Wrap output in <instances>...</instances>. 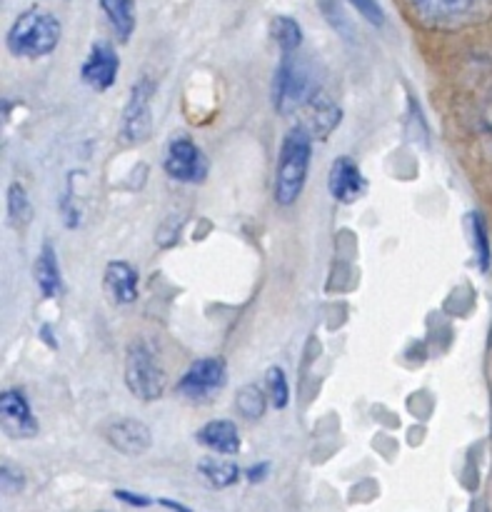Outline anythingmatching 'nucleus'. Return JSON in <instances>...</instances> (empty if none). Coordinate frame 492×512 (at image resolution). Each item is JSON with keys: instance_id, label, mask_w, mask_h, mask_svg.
I'll use <instances>...</instances> for the list:
<instances>
[{"instance_id": "nucleus-1", "label": "nucleus", "mask_w": 492, "mask_h": 512, "mask_svg": "<svg viewBox=\"0 0 492 512\" xmlns=\"http://www.w3.org/2000/svg\"><path fill=\"white\" fill-rule=\"evenodd\" d=\"M60 38H63L60 20L50 10L33 5V8L23 10L13 20L5 43H8V50L15 58L38 60L53 53L58 48Z\"/></svg>"}, {"instance_id": "nucleus-2", "label": "nucleus", "mask_w": 492, "mask_h": 512, "mask_svg": "<svg viewBox=\"0 0 492 512\" xmlns=\"http://www.w3.org/2000/svg\"><path fill=\"white\" fill-rule=\"evenodd\" d=\"M320 80L315 75L313 63L303 55L288 53L280 58L273 78V105L280 115L303 113L305 105L320 93Z\"/></svg>"}, {"instance_id": "nucleus-3", "label": "nucleus", "mask_w": 492, "mask_h": 512, "mask_svg": "<svg viewBox=\"0 0 492 512\" xmlns=\"http://www.w3.org/2000/svg\"><path fill=\"white\" fill-rule=\"evenodd\" d=\"M415 20L433 30H465L488 23L492 0H403Z\"/></svg>"}, {"instance_id": "nucleus-4", "label": "nucleus", "mask_w": 492, "mask_h": 512, "mask_svg": "<svg viewBox=\"0 0 492 512\" xmlns=\"http://www.w3.org/2000/svg\"><path fill=\"white\" fill-rule=\"evenodd\" d=\"M313 138L300 125L288 130L278 155V173H275V200L280 205H293L300 198L308 180Z\"/></svg>"}, {"instance_id": "nucleus-5", "label": "nucleus", "mask_w": 492, "mask_h": 512, "mask_svg": "<svg viewBox=\"0 0 492 512\" xmlns=\"http://www.w3.org/2000/svg\"><path fill=\"white\" fill-rule=\"evenodd\" d=\"M125 385L143 403L163 398L165 370L145 340H135L125 350Z\"/></svg>"}, {"instance_id": "nucleus-6", "label": "nucleus", "mask_w": 492, "mask_h": 512, "mask_svg": "<svg viewBox=\"0 0 492 512\" xmlns=\"http://www.w3.org/2000/svg\"><path fill=\"white\" fill-rule=\"evenodd\" d=\"M163 168L178 183H203L208 175V158L188 135H175L165 153Z\"/></svg>"}, {"instance_id": "nucleus-7", "label": "nucleus", "mask_w": 492, "mask_h": 512, "mask_svg": "<svg viewBox=\"0 0 492 512\" xmlns=\"http://www.w3.org/2000/svg\"><path fill=\"white\" fill-rule=\"evenodd\" d=\"M153 93L155 85L150 78H140L130 90V100L123 110V138L128 143L140 145L153 133V108H150Z\"/></svg>"}, {"instance_id": "nucleus-8", "label": "nucleus", "mask_w": 492, "mask_h": 512, "mask_svg": "<svg viewBox=\"0 0 492 512\" xmlns=\"http://www.w3.org/2000/svg\"><path fill=\"white\" fill-rule=\"evenodd\" d=\"M228 380V370L220 358H200L190 365L178 383V393L188 400H208L220 393Z\"/></svg>"}, {"instance_id": "nucleus-9", "label": "nucleus", "mask_w": 492, "mask_h": 512, "mask_svg": "<svg viewBox=\"0 0 492 512\" xmlns=\"http://www.w3.org/2000/svg\"><path fill=\"white\" fill-rule=\"evenodd\" d=\"M0 423L8 438L30 440L38 435V420L20 390H5L0 398Z\"/></svg>"}, {"instance_id": "nucleus-10", "label": "nucleus", "mask_w": 492, "mask_h": 512, "mask_svg": "<svg viewBox=\"0 0 492 512\" xmlns=\"http://www.w3.org/2000/svg\"><path fill=\"white\" fill-rule=\"evenodd\" d=\"M120 70V58L115 53V48L110 43H93L88 58H85L83 68H80V78L85 85H90L93 90L103 93V90L113 88V83L118 80Z\"/></svg>"}, {"instance_id": "nucleus-11", "label": "nucleus", "mask_w": 492, "mask_h": 512, "mask_svg": "<svg viewBox=\"0 0 492 512\" xmlns=\"http://www.w3.org/2000/svg\"><path fill=\"white\" fill-rule=\"evenodd\" d=\"M340 120H343L340 105L325 90H320L300 113V128L313 140H328L330 133L340 125Z\"/></svg>"}, {"instance_id": "nucleus-12", "label": "nucleus", "mask_w": 492, "mask_h": 512, "mask_svg": "<svg viewBox=\"0 0 492 512\" xmlns=\"http://www.w3.org/2000/svg\"><path fill=\"white\" fill-rule=\"evenodd\" d=\"M328 190L330 195H333V200H338V203L343 205H353L363 198L365 190H368V183H365L358 165H355L348 155H340V158H335L333 165H330Z\"/></svg>"}, {"instance_id": "nucleus-13", "label": "nucleus", "mask_w": 492, "mask_h": 512, "mask_svg": "<svg viewBox=\"0 0 492 512\" xmlns=\"http://www.w3.org/2000/svg\"><path fill=\"white\" fill-rule=\"evenodd\" d=\"M105 440L118 450L120 455H128V458H138V455L148 453L150 445H153V433L145 423L140 420H115L108 430H105Z\"/></svg>"}, {"instance_id": "nucleus-14", "label": "nucleus", "mask_w": 492, "mask_h": 512, "mask_svg": "<svg viewBox=\"0 0 492 512\" xmlns=\"http://www.w3.org/2000/svg\"><path fill=\"white\" fill-rule=\"evenodd\" d=\"M105 293L113 303L128 305L138 298V273H135L133 265L123 263V260H115V263H108L105 268Z\"/></svg>"}, {"instance_id": "nucleus-15", "label": "nucleus", "mask_w": 492, "mask_h": 512, "mask_svg": "<svg viewBox=\"0 0 492 512\" xmlns=\"http://www.w3.org/2000/svg\"><path fill=\"white\" fill-rule=\"evenodd\" d=\"M203 448L213 450L215 455H238L240 453V433L233 420H213L203 425L195 435Z\"/></svg>"}, {"instance_id": "nucleus-16", "label": "nucleus", "mask_w": 492, "mask_h": 512, "mask_svg": "<svg viewBox=\"0 0 492 512\" xmlns=\"http://www.w3.org/2000/svg\"><path fill=\"white\" fill-rule=\"evenodd\" d=\"M35 283H38V290L43 298L53 300L63 295V275H60L58 255H55L53 245L45 243L40 248L38 260H35Z\"/></svg>"}, {"instance_id": "nucleus-17", "label": "nucleus", "mask_w": 492, "mask_h": 512, "mask_svg": "<svg viewBox=\"0 0 492 512\" xmlns=\"http://www.w3.org/2000/svg\"><path fill=\"white\" fill-rule=\"evenodd\" d=\"M98 3L120 43H128L138 25V10H135L138 0H98Z\"/></svg>"}, {"instance_id": "nucleus-18", "label": "nucleus", "mask_w": 492, "mask_h": 512, "mask_svg": "<svg viewBox=\"0 0 492 512\" xmlns=\"http://www.w3.org/2000/svg\"><path fill=\"white\" fill-rule=\"evenodd\" d=\"M270 38L280 48V55H288L298 53L303 48L305 33L295 18H290V15H275L270 20Z\"/></svg>"}, {"instance_id": "nucleus-19", "label": "nucleus", "mask_w": 492, "mask_h": 512, "mask_svg": "<svg viewBox=\"0 0 492 512\" xmlns=\"http://www.w3.org/2000/svg\"><path fill=\"white\" fill-rule=\"evenodd\" d=\"M198 473L203 475L205 483L215 490L230 488V485L238 483V478H240L238 465L230 463V460H223V458H203L198 463Z\"/></svg>"}, {"instance_id": "nucleus-20", "label": "nucleus", "mask_w": 492, "mask_h": 512, "mask_svg": "<svg viewBox=\"0 0 492 512\" xmlns=\"http://www.w3.org/2000/svg\"><path fill=\"white\" fill-rule=\"evenodd\" d=\"M235 408H238V413L248 420L263 418L265 413L263 390H260L258 385H245V388H240L238 398H235Z\"/></svg>"}, {"instance_id": "nucleus-21", "label": "nucleus", "mask_w": 492, "mask_h": 512, "mask_svg": "<svg viewBox=\"0 0 492 512\" xmlns=\"http://www.w3.org/2000/svg\"><path fill=\"white\" fill-rule=\"evenodd\" d=\"M8 215L13 220V225L23 228V225L30 223V215H33V208H30V198L25 195L23 185L13 183L8 188Z\"/></svg>"}, {"instance_id": "nucleus-22", "label": "nucleus", "mask_w": 492, "mask_h": 512, "mask_svg": "<svg viewBox=\"0 0 492 512\" xmlns=\"http://www.w3.org/2000/svg\"><path fill=\"white\" fill-rule=\"evenodd\" d=\"M265 380H268L270 403H273L278 410H283L285 405L290 403V388H288V378H285L283 368H270L268 378Z\"/></svg>"}, {"instance_id": "nucleus-23", "label": "nucleus", "mask_w": 492, "mask_h": 512, "mask_svg": "<svg viewBox=\"0 0 492 512\" xmlns=\"http://www.w3.org/2000/svg\"><path fill=\"white\" fill-rule=\"evenodd\" d=\"M365 23H370L373 28H383L388 23V15H385V8L380 5V0H345Z\"/></svg>"}, {"instance_id": "nucleus-24", "label": "nucleus", "mask_w": 492, "mask_h": 512, "mask_svg": "<svg viewBox=\"0 0 492 512\" xmlns=\"http://www.w3.org/2000/svg\"><path fill=\"white\" fill-rule=\"evenodd\" d=\"M470 223H473V248H475V258H478L480 268L488 270L490 268V243H488V230H485V223L480 215H470Z\"/></svg>"}, {"instance_id": "nucleus-25", "label": "nucleus", "mask_w": 492, "mask_h": 512, "mask_svg": "<svg viewBox=\"0 0 492 512\" xmlns=\"http://www.w3.org/2000/svg\"><path fill=\"white\" fill-rule=\"evenodd\" d=\"M320 5H323V15L328 18V23L333 25L335 30H340L343 35H350V23L343 15V8H340L338 0H323Z\"/></svg>"}, {"instance_id": "nucleus-26", "label": "nucleus", "mask_w": 492, "mask_h": 512, "mask_svg": "<svg viewBox=\"0 0 492 512\" xmlns=\"http://www.w3.org/2000/svg\"><path fill=\"white\" fill-rule=\"evenodd\" d=\"M23 483H25L23 473H20V470H13L8 463H5L3 465V490L5 493L8 495L18 493V490L23 488Z\"/></svg>"}, {"instance_id": "nucleus-27", "label": "nucleus", "mask_w": 492, "mask_h": 512, "mask_svg": "<svg viewBox=\"0 0 492 512\" xmlns=\"http://www.w3.org/2000/svg\"><path fill=\"white\" fill-rule=\"evenodd\" d=\"M115 498H118L120 503L133 505V508H148V505H153V498H148V495L130 493V490H115Z\"/></svg>"}, {"instance_id": "nucleus-28", "label": "nucleus", "mask_w": 492, "mask_h": 512, "mask_svg": "<svg viewBox=\"0 0 492 512\" xmlns=\"http://www.w3.org/2000/svg\"><path fill=\"white\" fill-rule=\"evenodd\" d=\"M268 473H270V463H258L245 473V478H248L250 483H263V480L268 478Z\"/></svg>"}, {"instance_id": "nucleus-29", "label": "nucleus", "mask_w": 492, "mask_h": 512, "mask_svg": "<svg viewBox=\"0 0 492 512\" xmlns=\"http://www.w3.org/2000/svg\"><path fill=\"white\" fill-rule=\"evenodd\" d=\"M158 505H163V508H165V510H170V512H193L190 508H185L183 503H178V500L160 498V500H158Z\"/></svg>"}]
</instances>
